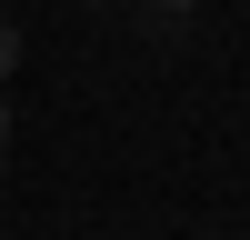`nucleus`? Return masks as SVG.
I'll return each instance as SVG.
<instances>
[{
	"instance_id": "obj_3",
	"label": "nucleus",
	"mask_w": 250,
	"mask_h": 240,
	"mask_svg": "<svg viewBox=\"0 0 250 240\" xmlns=\"http://www.w3.org/2000/svg\"><path fill=\"white\" fill-rule=\"evenodd\" d=\"M160 10H190V0H160Z\"/></svg>"
},
{
	"instance_id": "obj_1",
	"label": "nucleus",
	"mask_w": 250,
	"mask_h": 240,
	"mask_svg": "<svg viewBox=\"0 0 250 240\" xmlns=\"http://www.w3.org/2000/svg\"><path fill=\"white\" fill-rule=\"evenodd\" d=\"M20 70V20H0V80Z\"/></svg>"
},
{
	"instance_id": "obj_2",
	"label": "nucleus",
	"mask_w": 250,
	"mask_h": 240,
	"mask_svg": "<svg viewBox=\"0 0 250 240\" xmlns=\"http://www.w3.org/2000/svg\"><path fill=\"white\" fill-rule=\"evenodd\" d=\"M0 150H10V100H0Z\"/></svg>"
}]
</instances>
